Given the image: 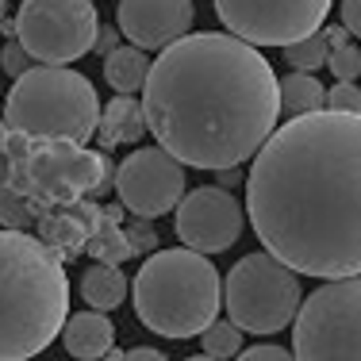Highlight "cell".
<instances>
[{"label":"cell","instance_id":"8992f818","mask_svg":"<svg viewBox=\"0 0 361 361\" xmlns=\"http://www.w3.org/2000/svg\"><path fill=\"white\" fill-rule=\"evenodd\" d=\"M4 123L31 139L89 142L100 123V97L70 66H31L4 97Z\"/></svg>","mask_w":361,"mask_h":361},{"label":"cell","instance_id":"603a6c76","mask_svg":"<svg viewBox=\"0 0 361 361\" xmlns=\"http://www.w3.org/2000/svg\"><path fill=\"white\" fill-rule=\"evenodd\" d=\"M200 342H204V354L216 357V361H227V357L243 354V331H238L231 319H216L200 334Z\"/></svg>","mask_w":361,"mask_h":361},{"label":"cell","instance_id":"4316f807","mask_svg":"<svg viewBox=\"0 0 361 361\" xmlns=\"http://www.w3.org/2000/svg\"><path fill=\"white\" fill-rule=\"evenodd\" d=\"M326 108L331 111H357L361 116V85L357 81H338L326 92Z\"/></svg>","mask_w":361,"mask_h":361},{"label":"cell","instance_id":"5bb4252c","mask_svg":"<svg viewBox=\"0 0 361 361\" xmlns=\"http://www.w3.org/2000/svg\"><path fill=\"white\" fill-rule=\"evenodd\" d=\"M100 216L104 208L92 200H73V204H58V208H47L39 216V238L50 246L62 262H73L89 250V238L97 235Z\"/></svg>","mask_w":361,"mask_h":361},{"label":"cell","instance_id":"83f0119b","mask_svg":"<svg viewBox=\"0 0 361 361\" xmlns=\"http://www.w3.org/2000/svg\"><path fill=\"white\" fill-rule=\"evenodd\" d=\"M235 361H296V354L285 346H250V350H243Z\"/></svg>","mask_w":361,"mask_h":361},{"label":"cell","instance_id":"7402d4cb","mask_svg":"<svg viewBox=\"0 0 361 361\" xmlns=\"http://www.w3.org/2000/svg\"><path fill=\"white\" fill-rule=\"evenodd\" d=\"M326 58H331L326 31H315V35H307V39L285 47V62L292 66V70H300V73H315L319 66H326Z\"/></svg>","mask_w":361,"mask_h":361},{"label":"cell","instance_id":"7a4b0ae2","mask_svg":"<svg viewBox=\"0 0 361 361\" xmlns=\"http://www.w3.org/2000/svg\"><path fill=\"white\" fill-rule=\"evenodd\" d=\"M142 116L180 166L238 169L277 131V73L231 31H188L150 62Z\"/></svg>","mask_w":361,"mask_h":361},{"label":"cell","instance_id":"f1b7e54d","mask_svg":"<svg viewBox=\"0 0 361 361\" xmlns=\"http://www.w3.org/2000/svg\"><path fill=\"white\" fill-rule=\"evenodd\" d=\"M338 12H342V27L354 39H361V0H342Z\"/></svg>","mask_w":361,"mask_h":361},{"label":"cell","instance_id":"ffe728a7","mask_svg":"<svg viewBox=\"0 0 361 361\" xmlns=\"http://www.w3.org/2000/svg\"><path fill=\"white\" fill-rule=\"evenodd\" d=\"M277 92H281V111H288V116H307V111L326 108V89L315 81V73L292 70L288 77H277Z\"/></svg>","mask_w":361,"mask_h":361},{"label":"cell","instance_id":"d6a6232c","mask_svg":"<svg viewBox=\"0 0 361 361\" xmlns=\"http://www.w3.org/2000/svg\"><path fill=\"white\" fill-rule=\"evenodd\" d=\"M219 173V185L227 188V185H238V180H243V173H238V169H216Z\"/></svg>","mask_w":361,"mask_h":361},{"label":"cell","instance_id":"cb8c5ba5","mask_svg":"<svg viewBox=\"0 0 361 361\" xmlns=\"http://www.w3.org/2000/svg\"><path fill=\"white\" fill-rule=\"evenodd\" d=\"M326 66H331L334 81H357V77H361V50L354 47V42H346V47L331 50Z\"/></svg>","mask_w":361,"mask_h":361},{"label":"cell","instance_id":"d590c367","mask_svg":"<svg viewBox=\"0 0 361 361\" xmlns=\"http://www.w3.org/2000/svg\"><path fill=\"white\" fill-rule=\"evenodd\" d=\"M185 361H216V357H208V354H196V357H185Z\"/></svg>","mask_w":361,"mask_h":361},{"label":"cell","instance_id":"d6986e66","mask_svg":"<svg viewBox=\"0 0 361 361\" xmlns=\"http://www.w3.org/2000/svg\"><path fill=\"white\" fill-rule=\"evenodd\" d=\"M146 73H150V58L139 47H116L111 54H104V81L123 97L142 89Z\"/></svg>","mask_w":361,"mask_h":361},{"label":"cell","instance_id":"5b68a950","mask_svg":"<svg viewBox=\"0 0 361 361\" xmlns=\"http://www.w3.org/2000/svg\"><path fill=\"white\" fill-rule=\"evenodd\" d=\"M4 161L12 188L39 216L58 204L97 200L116 185V166L108 150H89L85 142L31 139V135L8 131Z\"/></svg>","mask_w":361,"mask_h":361},{"label":"cell","instance_id":"9c48e42d","mask_svg":"<svg viewBox=\"0 0 361 361\" xmlns=\"http://www.w3.org/2000/svg\"><path fill=\"white\" fill-rule=\"evenodd\" d=\"M100 16L92 0H23L16 39L39 66H70L92 54Z\"/></svg>","mask_w":361,"mask_h":361},{"label":"cell","instance_id":"7c38bea8","mask_svg":"<svg viewBox=\"0 0 361 361\" xmlns=\"http://www.w3.org/2000/svg\"><path fill=\"white\" fill-rule=\"evenodd\" d=\"M177 238L196 254H223L243 238L246 212L223 185H200L180 196L173 216Z\"/></svg>","mask_w":361,"mask_h":361},{"label":"cell","instance_id":"9a60e30c","mask_svg":"<svg viewBox=\"0 0 361 361\" xmlns=\"http://www.w3.org/2000/svg\"><path fill=\"white\" fill-rule=\"evenodd\" d=\"M62 342H66V354L77 361H100L116 346V326L104 312H77L66 319L62 326Z\"/></svg>","mask_w":361,"mask_h":361},{"label":"cell","instance_id":"3957f363","mask_svg":"<svg viewBox=\"0 0 361 361\" xmlns=\"http://www.w3.org/2000/svg\"><path fill=\"white\" fill-rule=\"evenodd\" d=\"M70 319L66 262L27 231L0 227V361L39 357Z\"/></svg>","mask_w":361,"mask_h":361},{"label":"cell","instance_id":"52a82bcc","mask_svg":"<svg viewBox=\"0 0 361 361\" xmlns=\"http://www.w3.org/2000/svg\"><path fill=\"white\" fill-rule=\"evenodd\" d=\"M300 304H304L300 273H292L269 250L246 254L223 277V307H227V319L238 331L277 334L285 326H292Z\"/></svg>","mask_w":361,"mask_h":361},{"label":"cell","instance_id":"ba28073f","mask_svg":"<svg viewBox=\"0 0 361 361\" xmlns=\"http://www.w3.org/2000/svg\"><path fill=\"white\" fill-rule=\"evenodd\" d=\"M292 323L296 361H361V277L323 281Z\"/></svg>","mask_w":361,"mask_h":361},{"label":"cell","instance_id":"e575fe53","mask_svg":"<svg viewBox=\"0 0 361 361\" xmlns=\"http://www.w3.org/2000/svg\"><path fill=\"white\" fill-rule=\"evenodd\" d=\"M100 361H123V350H116V346H111V350H108V354L100 357Z\"/></svg>","mask_w":361,"mask_h":361},{"label":"cell","instance_id":"1f68e13d","mask_svg":"<svg viewBox=\"0 0 361 361\" xmlns=\"http://www.w3.org/2000/svg\"><path fill=\"white\" fill-rule=\"evenodd\" d=\"M326 42H331V50L346 47V42H350V31L342 27V23H334V27H326Z\"/></svg>","mask_w":361,"mask_h":361},{"label":"cell","instance_id":"f546056e","mask_svg":"<svg viewBox=\"0 0 361 361\" xmlns=\"http://www.w3.org/2000/svg\"><path fill=\"white\" fill-rule=\"evenodd\" d=\"M116 47H119V27H100V31H97V42H92V50H97V54H111Z\"/></svg>","mask_w":361,"mask_h":361},{"label":"cell","instance_id":"ac0fdd59","mask_svg":"<svg viewBox=\"0 0 361 361\" xmlns=\"http://www.w3.org/2000/svg\"><path fill=\"white\" fill-rule=\"evenodd\" d=\"M100 208H104V216H100V227L89 238L85 254L100 265H119L131 257V246H127V235H123V204H100Z\"/></svg>","mask_w":361,"mask_h":361},{"label":"cell","instance_id":"277c9868","mask_svg":"<svg viewBox=\"0 0 361 361\" xmlns=\"http://www.w3.org/2000/svg\"><path fill=\"white\" fill-rule=\"evenodd\" d=\"M131 300L146 331L177 342L200 338L219 319L223 277L208 254H196L188 246L154 250L135 273Z\"/></svg>","mask_w":361,"mask_h":361},{"label":"cell","instance_id":"2e32d148","mask_svg":"<svg viewBox=\"0 0 361 361\" xmlns=\"http://www.w3.org/2000/svg\"><path fill=\"white\" fill-rule=\"evenodd\" d=\"M142 131H146V116H142V104L135 97H123V92H119L116 100H108V104L100 108L97 135H100V146H104V150L139 142Z\"/></svg>","mask_w":361,"mask_h":361},{"label":"cell","instance_id":"836d02e7","mask_svg":"<svg viewBox=\"0 0 361 361\" xmlns=\"http://www.w3.org/2000/svg\"><path fill=\"white\" fill-rule=\"evenodd\" d=\"M8 131H12V127H8L4 119H0V158H4V146H8Z\"/></svg>","mask_w":361,"mask_h":361},{"label":"cell","instance_id":"484cf974","mask_svg":"<svg viewBox=\"0 0 361 361\" xmlns=\"http://www.w3.org/2000/svg\"><path fill=\"white\" fill-rule=\"evenodd\" d=\"M31 66H35V58L23 50V42H20V39H8L4 50H0V70H4V73L16 81V77H23Z\"/></svg>","mask_w":361,"mask_h":361},{"label":"cell","instance_id":"e0dca14e","mask_svg":"<svg viewBox=\"0 0 361 361\" xmlns=\"http://www.w3.org/2000/svg\"><path fill=\"white\" fill-rule=\"evenodd\" d=\"M127 277L119 265H89L81 277V300L92 307V312H116L127 300Z\"/></svg>","mask_w":361,"mask_h":361},{"label":"cell","instance_id":"8d00e7d4","mask_svg":"<svg viewBox=\"0 0 361 361\" xmlns=\"http://www.w3.org/2000/svg\"><path fill=\"white\" fill-rule=\"evenodd\" d=\"M4 12H8V0H0V20H4Z\"/></svg>","mask_w":361,"mask_h":361},{"label":"cell","instance_id":"44dd1931","mask_svg":"<svg viewBox=\"0 0 361 361\" xmlns=\"http://www.w3.org/2000/svg\"><path fill=\"white\" fill-rule=\"evenodd\" d=\"M39 223V212L23 200L8 180V161L0 158V227L4 231H27Z\"/></svg>","mask_w":361,"mask_h":361},{"label":"cell","instance_id":"30bf717a","mask_svg":"<svg viewBox=\"0 0 361 361\" xmlns=\"http://www.w3.org/2000/svg\"><path fill=\"white\" fill-rule=\"evenodd\" d=\"M334 0H216L219 23L250 47H292L323 31Z\"/></svg>","mask_w":361,"mask_h":361},{"label":"cell","instance_id":"4fadbf2b","mask_svg":"<svg viewBox=\"0 0 361 361\" xmlns=\"http://www.w3.org/2000/svg\"><path fill=\"white\" fill-rule=\"evenodd\" d=\"M119 35L139 50H166L192 31V0H119Z\"/></svg>","mask_w":361,"mask_h":361},{"label":"cell","instance_id":"6da1fadb","mask_svg":"<svg viewBox=\"0 0 361 361\" xmlns=\"http://www.w3.org/2000/svg\"><path fill=\"white\" fill-rule=\"evenodd\" d=\"M246 173V216L300 277H361V116L307 111L262 142Z\"/></svg>","mask_w":361,"mask_h":361},{"label":"cell","instance_id":"8fae6325","mask_svg":"<svg viewBox=\"0 0 361 361\" xmlns=\"http://www.w3.org/2000/svg\"><path fill=\"white\" fill-rule=\"evenodd\" d=\"M116 192L135 219L173 216L185 196V166L161 146H139L116 166Z\"/></svg>","mask_w":361,"mask_h":361},{"label":"cell","instance_id":"d4e9b609","mask_svg":"<svg viewBox=\"0 0 361 361\" xmlns=\"http://www.w3.org/2000/svg\"><path fill=\"white\" fill-rule=\"evenodd\" d=\"M123 235H127V246H131V257H142V254L158 250V231H154V219H131L123 227Z\"/></svg>","mask_w":361,"mask_h":361},{"label":"cell","instance_id":"4dcf8cb0","mask_svg":"<svg viewBox=\"0 0 361 361\" xmlns=\"http://www.w3.org/2000/svg\"><path fill=\"white\" fill-rule=\"evenodd\" d=\"M123 361H169L161 350H154V346H135V350H127Z\"/></svg>","mask_w":361,"mask_h":361}]
</instances>
